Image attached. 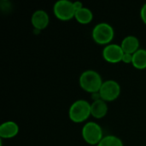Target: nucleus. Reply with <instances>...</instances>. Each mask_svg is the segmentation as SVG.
Returning <instances> with one entry per match:
<instances>
[{
    "instance_id": "obj_1",
    "label": "nucleus",
    "mask_w": 146,
    "mask_h": 146,
    "mask_svg": "<svg viewBox=\"0 0 146 146\" xmlns=\"http://www.w3.org/2000/svg\"><path fill=\"white\" fill-rule=\"evenodd\" d=\"M80 87L90 93L99 92L103 85V80L101 75L94 70H86L83 72L79 80Z\"/></svg>"
},
{
    "instance_id": "obj_2",
    "label": "nucleus",
    "mask_w": 146,
    "mask_h": 146,
    "mask_svg": "<svg viewBox=\"0 0 146 146\" xmlns=\"http://www.w3.org/2000/svg\"><path fill=\"white\" fill-rule=\"evenodd\" d=\"M69 118L72 121L75 123H80L86 121L91 113V104L86 100H77L72 104L68 111Z\"/></svg>"
},
{
    "instance_id": "obj_3",
    "label": "nucleus",
    "mask_w": 146,
    "mask_h": 146,
    "mask_svg": "<svg viewBox=\"0 0 146 146\" xmlns=\"http://www.w3.org/2000/svg\"><path fill=\"white\" fill-rule=\"evenodd\" d=\"M114 35L115 32L113 27L105 22L96 25L92 33L93 40L98 44H110L114 38Z\"/></svg>"
},
{
    "instance_id": "obj_4",
    "label": "nucleus",
    "mask_w": 146,
    "mask_h": 146,
    "mask_svg": "<svg viewBox=\"0 0 146 146\" xmlns=\"http://www.w3.org/2000/svg\"><path fill=\"white\" fill-rule=\"evenodd\" d=\"M82 137L87 144L98 145L104 138L103 129L96 122H87L82 128Z\"/></svg>"
},
{
    "instance_id": "obj_5",
    "label": "nucleus",
    "mask_w": 146,
    "mask_h": 146,
    "mask_svg": "<svg viewBox=\"0 0 146 146\" xmlns=\"http://www.w3.org/2000/svg\"><path fill=\"white\" fill-rule=\"evenodd\" d=\"M53 12L56 18L61 21H69L75 15L74 2L68 0H59L53 7Z\"/></svg>"
},
{
    "instance_id": "obj_6",
    "label": "nucleus",
    "mask_w": 146,
    "mask_h": 146,
    "mask_svg": "<svg viewBox=\"0 0 146 146\" xmlns=\"http://www.w3.org/2000/svg\"><path fill=\"white\" fill-rule=\"evenodd\" d=\"M99 94L102 100L105 102H112L120 96L121 86L117 81L113 80L104 81L100 88Z\"/></svg>"
},
{
    "instance_id": "obj_7",
    "label": "nucleus",
    "mask_w": 146,
    "mask_h": 146,
    "mask_svg": "<svg viewBox=\"0 0 146 146\" xmlns=\"http://www.w3.org/2000/svg\"><path fill=\"white\" fill-rule=\"evenodd\" d=\"M124 51L121 45L115 44H110L103 50V56L104 60L110 63H118L121 62Z\"/></svg>"
},
{
    "instance_id": "obj_8",
    "label": "nucleus",
    "mask_w": 146,
    "mask_h": 146,
    "mask_svg": "<svg viewBox=\"0 0 146 146\" xmlns=\"http://www.w3.org/2000/svg\"><path fill=\"white\" fill-rule=\"evenodd\" d=\"M31 22L34 29L41 31L47 27L50 22V18L44 10L39 9L33 14L31 17Z\"/></svg>"
},
{
    "instance_id": "obj_9",
    "label": "nucleus",
    "mask_w": 146,
    "mask_h": 146,
    "mask_svg": "<svg viewBox=\"0 0 146 146\" xmlns=\"http://www.w3.org/2000/svg\"><path fill=\"white\" fill-rule=\"evenodd\" d=\"M19 127L15 121H6L0 126V137L1 139H12L17 135Z\"/></svg>"
},
{
    "instance_id": "obj_10",
    "label": "nucleus",
    "mask_w": 146,
    "mask_h": 146,
    "mask_svg": "<svg viewBox=\"0 0 146 146\" xmlns=\"http://www.w3.org/2000/svg\"><path fill=\"white\" fill-rule=\"evenodd\" d=\"M124 53L133 55L137 50H139V41L137 37L129 35L127 36L120 44Z\"/></svg>"
},
{
    "instance_id": "obj_11",
    "label": "nucleus",
    "mask_w": 146,
    "mask_h": 146,
    "mask_svg": "<svg viewBox=\"0 0 146 146\" xmlns=\"http://www.w3.org/2000/svg\"><path fill=\"white\" fill-rule=\"evenodd\" d=\"M91 113L92 115L96 119L104 118L108 113L107 103L102 99L93 101L92 104H91Z\"/></svg>"
},
{
    "instance_id": "obj_12",
    "label": "nucleus",
    "mask_w": 146,
    "mask_h": 146,
    "mask_svg": "<svg viewBox=\"0 0 146 146\" xmlns=\"http://www.w3.org/2000/svg\"><path fill=\"white\" fill-rule=\"evenodd\" d=\"M133 66L137 69L146 68V50L139 49L133 55Z\"/></svg>"
},
{
    "instance_id": "obj_13",
    "label": "nucleus",
    "mask_w": 146,
    "mask_h": 146,
    "mask_svg": "<svg viewBox=\"0 0 146 146\" xmlns=\"http://www.w3.org/2000/svg\"><path fill=\"white\" fill-rule=\"evenodd\" d=\"M75 20L80 24H88L93 19V14L88 8L83 7L82 9L77 10L74 15Z\"/></svg>"
},
{
    "instance_id": "obj_14",
    "label": "nucleus",
    "mask_w": 146,
    "mask_h": 146,
    "mask_svg": "<svg viewBox=\"0 0 146 146\" xmlns=\"http://www.w3.org/2000/svg\"><path fill=\"white\" fill-rule=\"evenodd\" d=\"M97 146H123L121 139L114 135H108L103 138Z\"/></svg>"
},
{
    "instance_id": "obj_15",
    "label": "nucleus",
    "mask_w": 146,
    "mask_h": 146,
    "mask_svg": "<svg viewBox=\"0 0 146 146\" xmlns=\"http://www.w3.org/2000/svg\"><path fill=\"white\" fill-rule=\"evenodd\" d=\"M121 62H123L124 63H127V64L132 63L133 62V55L128 54V53H124Z\"/></svg>"
},
{
    "instance_id": "obj_16",
    "label": "nucleus",
    "mask_w": 146,
    "mask_h": 146,
    "mask_svg": "<svg viewBox=\"0 0 146 146\" xmlns=\"http://www.w3.org/2000/svg\"><path fill=\"white\" fill-rule=\"evenodd\" d=\"M140 16L143 21V22L146 24V3L142 6L141 10H140Z\"/></svg>"
},
{
    "instance_id": "obj_17",
    "label": "nucleus",
    "mask_w": 146,
    "mask_h": 146,
    "mask_svg": "<svg viewBox=\"0 0 146 146\" xmlns=\"http://www.w3.org/2000/svg\"><path fill=\"white\" fill-rule=\"evenodd\" d=\"M74 9L75 11L80 9L83 8V3L80 1H76V2H74Z\"/></svg>"
},
{
    "instance_id": "obj_18",
    "label": "nucleus",
    "mask_w": 146,
    "mask_h": 146,
    "mask_svg": "<svg viewBox=\"0 0 146 146\" xmlns=\"http://www.w3.org/2000/svg\"><path fill=\"white\" fill-rule=\"evenodd\" d=\"M92 98L93 99V101H98L99 99H101V97H100V94L99 92H95V93H92Z\"/></svg>"
}]
</instances>
